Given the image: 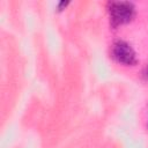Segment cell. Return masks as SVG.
Wrapping results in <instances>:
<instances>
[{"label": "cell", "instance_id": "cell-2", "mask_svg": "<svg viewBox=\"0 0 148 148\" xmlns=\"http://www.w3.org/2000/svg\"><path fill=\"white\" fill-rule=\"evenodd\" d=\"M111 54L114 60L123 65H134L136 61L135 52L131 47L130 44H127L124 40H117L113 43L111 49Z\"/></svg>", "mask_w": 148, "mask_h": 148}, {"label": "cell", "instance_id": "cell-3", "mask_svg": "<svg viewBox=\"0 0 148 148\" xmlns=\"http://www.w3.org/2000/svg\"><path fill=\"white\" fill-rule=\"evenodd\" d=\"M68 3H69L68 1H60V2L58 3V10H62V9H65L66 6H67Z\"/></svg>", "mask_w": 148, "mask_h": 148}, {"label": "cell", "instance_id": "cell-4", "mask_svg": "<svg viewBox=\"0 0 148 148\" xmlns=\"http://www.w3.org/2000/svg\"><path fill=\"white\" fill-rule=\"evenodd\" d=\"M142 76H143V79H145L146 81H148V66H146V68L143 69V72H142Z\"/></svg>", "mask_w": 148, "mask_h": 148}, {"label": "cell", "instance_id": "cell-1", "mask_svg": "<svg viewBox=\"0 0 148 148\" xmlns=\"http://www.w3.org/2000/svg\"><path fill=\"white\" fill-rule=\"evenodd\" d=\"M132 2L128 1H116L109 3L110 22L113 28L131 22L134 17L135 10Z\"/></svg>", "mask_w": 148, "mask_h": 148}]
</instances>
